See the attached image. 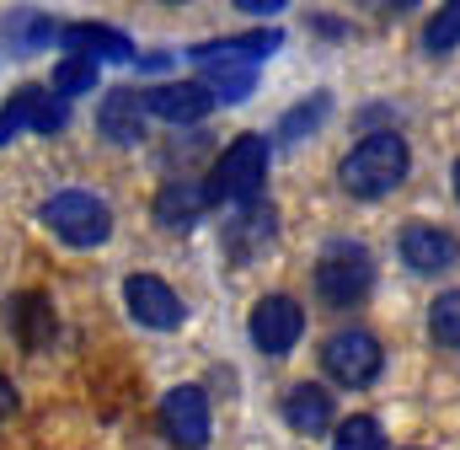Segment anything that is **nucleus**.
<instances>
[{"label":"nucleus","instance_id":"9b49d317","mask_svg":"<svg viewBox=\"0 0 460 450\" xmlns=\"http://www.w3.org/2000/svg\"><path fill=\"white\" fill-rule=\"evenodd\" d=\"M396 247H402V263L412 274H439V268H450L460 257V241L450 230H434V225H407Z\"/></svg>","mask_w":460,"mask_h":450},{"label":"nucleus","instance_id":"393cba45","mask_svg":"<svg viewBox=\"0 0 460 450\" xmlns=\"http://www.w3.org/2000/svg\"><path fill=\"white\" fill-rule=\"evenodd\" d=\"M11 402H16V392H11V386H5V381H0V418H5V413H11Z\"/></svg>","mask_w":460,"mask_h":450},{"label":"nucleus","instance_id":"4be33fe9","mask_svg":"<svg viewBox=\"0 0 460 450\" xmlns=\"http://www.w3.org/2000/svg\"><path fill=\"white\" fill-rule=\"evenodd\" d=\"M456 43H460V0L445 5L439 16H429V27H423V49L429 54H450Z\"/></svg>","mask_w":460,"mask_h":450},{"label":"nucleus","instance_id":"0eeeda50","mask_svg":"<svg viewBox=\"0 0 460 450\" xmlns=\"http://www.w3.org/2000/svg\"><path fill=\"white\" fill-rule=\"evenodd\" d=\"M322 364H327V375L338 386H369L380 375V343L369 333H338V338H327Z\"/></svg>","mask_w":460,"mask_h":450},{"label":"nucleus","instance_id":"f257e3e1","mask_svg":"<svg viewBox=\"0 0 460 450\" xmlns=\"http://www.w3.org/2000/svg\"><path fill=\"white\" fill-rule=\"evenodd\" d=\"M407 166H412L407 140L391 134V129H380V134H369V140H358V145L348 150L338 177H343V188L353 199H380V194H391V188L407 177Z\"/></svg>","mask_w":460,"mask_h":450},{"label":"nucleus","instance_id":"b1692460","mask_svg":"<svg viewBox=\"0 0 460 450\" xmlns=\"http://www.w3.org/2000/svg\"><path fill=\"white\" fill-rule=\"evenodd\" d=\"M327 108H332L327 97H305L295 112H284V123H279V140H284V145H295V140H300L311 123H322V118H327Z\"/></svg>","mask_w":460,"mask_h":450},{"label":"nucleus","instance_id":"6e6552de","mask_svg":"<svg viewBox=\"0 0 460 450\" xmlns=\"http://www.w3.org/2000/svg\"><path fill=\"white\" fill-rule=\"evenodd\" d=\"M305 333V317H300V306L289 301V295H268L257 311H252V343L262 348V354H289L295 343Z\"/></svg>","mask_w":460,"mask_h":450},{"label":"nucleus","instance_id":"f03ea898","mask_svg":"<svg viewBox=\"0 0 460 450\" xmlns=\"http://www.w3.org/2000/svg\"><path fill=\"white\" fill-rule=\"evenodd\" d=\"M262 177H268V140L262 134H241L226 156L215 161L209 204H252L262 194Z\"/></svg>","mask_w":460,"mask_h":450},{"label":"nucleus","instance_id":"7ed1b4c3","mask_svg":"<svg viewBox=\"0 0 460 450\" xmlns=\"http://www.w3.org/2000/svg\"><path fill=\"white\" fill-rule=\"evenodd\" d=\"M43 225H49L59 241H70V247H97V241H108L113 215H108L102 199L70 188V194H54V199L43 204Z\"/></svg>","mask_w":460,"mask_h":450},{"label":"nucleus","instance_id":"ddd939ff","mask_svg":"<svg viewBox=\"0 0 460 450\" xmlns=\"http://www.w3.org/2000/svg\"><path fill=\"white\" fill-rule=\"evenodd\" d=\"M97 129H102L113 145H134V140L145 134V97L128 92V86L108 92V97H102V112H97Z\"/></svg>","mask_w":460,"mask_h":450},{"label":"nucleus","instance_id":"6ab92c4d","mask_svg":"<svg viewBox=\"0 0 460 450\" xmlns=\"http://www.w3.org/2000/svg\"><path fill=\"white\" fill-rule=\"evenodd\" d=\"M0 27H5V38L16 43V54H32V49H43V43L59 38V27H54L49 16H38V11H16V16H5Z\"/></svg>","mask_w":460,"mask_h":450},{"label":"nucleus","instance_id":"5701e85b","mask_svg":"<svg viewBox=\"0 0 460 450\" xmlns=\"http://www.w3.org/2000/svg\"><path fill=\"white\" fill-rule=\"evenodd\" d=\"M332 450H385V429H380L375 418H343Z\"/></svg>","mask_w":460,"mask_h":450},{"label":"nucleus","instance_id":"4468645a","mask_svg":"<svg viewBox=\"0 0 460 450\" xmlns=\"http://www.w3.org/2000/svg\"><path fill=\"white\" fill-rule=\"evenodd\" d=\"M284 418H289V429H300V435H322V429L338 418L332 392H322V386H295V392L284 397Z\"/></svg>","mask_w":460,"mask_h":450},{"label":"nucleus","instance_id":"423d86ee","mask_svg":"<svg viewBox=\"0 0 460 450\" xmlns=\"http://www.w3.org/2000/svg\"><path fill=\"white\" fill-rule=\"evenodd\" d=\"M161 429L172 435V446L204 450L209 446V397L199 386H172L161 402Z\"/></svg>","mask_w":460,"mask_h":450},{"label":"nucleus","instance_id":"a211bd4d","mask_svg":"<svg viewBox=\"0 0 460 450\" xmlns=\"http://www.w3.org/2000/svg\"><path fill=\"white\" fill-rule=\"evenodd\" d=\"M199 70H204L199 81L215 92V103H220V97H226V103H246V97H252V86H257V70H252V65H235V59L199 65Z\"/></svg>","mask_w":460,"mask_h":450},{"label":"nucleus","instance_id":"1a4fd4ad","mask_svg":"<svg viewBox=\"0 0 460 450\" xmlns=\"http://www.w3.org/2000/svg\"><path fill=\"white\" fill-rule=\"evenodd\" d=\"M123 301H128L134 322H145V328L172 333V328L182 322V301H177V295H172V284H161L155 274H134V279L123 284Z\"/></svg>","mask_w":460,"mask_h":450},{"label":"nucleus","instance_id":"20e7f679","mask_svg":"<svg viewBox=\"0 0 460 450\" xmlns=\"http://www.w3.org/2000/svg\"><path fill=\"white\" fill-rule=\"evenodd\" d=\"M375 268H369V252L364 247H332L322 263H316V301L343 311V306H358V295L369 290Z\"/></svg>","mask_w":460,"mask_h":450},{"label":"nucleus","instance_id":"f3484780","mask_svg":"<svg viewBox=\"0 0 460 450\" xmlns=\"http://www.w3.org/2000/svg\"><path fill=\"white\" fill-rule=\"evenodd\" d=\"M11 328H16V338H22L27 348H49V338H54V311H49V301H43V295L11 301Z\"/></svg>","mask_w":460,"mask_h":450},{"label":"nucleus","instance_id":"f8f14e48","mask_svg":"<svg viewBox=\"0 0 460 450\" xmlns=\"http://www.w3.org/2000/svg\"><path fill=\"white\" fill-rule=\"evenodd\" d=\"M204 210H209V188H199V183H188V177H172V183L161 188V199H155V220L166 225V230L199 225Z\"/></svg>","mask_w":460,"mask_h":450},{"label":"nucleus","instance_id":"dca6fc26","mask_svg":"<svg viewBox=\"0 0 460 450\" xmlns=\"http://www.w3.org/2000/svg\"><path fill=\"white\" fill-rule=\"evenodd\" d=\"M273 210L268 204H252L241 220H230V230H226V247H230V257L235 263H246V257H257L262 252V241H273Z\"/></svg>","mask_w":460,"mask_h":450},{"label":"nucleus","instance_id":"39448f33","mask_svg":"<svg viewBox=\"0 0 460 450\" xmlns=\"http://www.w3.org/2000/svg\"><path fill=\"white\" fill-rule=\"evenodd\" d=\"M65 118H70L65 97H54V92H43V86H22V92L0 108V145L16 140L22 129H32V134H59Z\"/></svg>","mask_w":460,"mask_h":450},{"label":"nucleus","instance_id":"9d476101","mask_svg":"<svg viewBox=\"0 0 460 450\" xmlns=\"http://www.w3.org/2000/svg\"><path fill=\"white\" fill-rule=\"evenodd\" d=\"M145 108L166 123H199L204 112L215 108V92L204 81H166V86H150L145 92Z\"/></svg>","mask_w":460,"mask_h":450},{"label":"nucleus","instance_id":"aec40b11","mask_svg":"<svg viewBox=\"0 0 460 450\" xmlns=\"http://www.w3.org/2000/svg\"><path fill=\"white\" fill-rule=\"evenodd\" d=\"M92 86H97V65H92V59L70 54V59L54 65V97H81V92H92Z\"/></svg>","mask_w":460,"mask_h":450},{"label":"nucleus","instance_id":"412c9836","mask_svg":"<svg viewBox=\"0 0 460 450\" xmlns=\"http://www.w3.org/2000/svg\"><path fill=\"white\" fill-rule=\"evenodd\" d=\"M429 333L439 338L445 348H460V290H445L429 311Z\"/></svg>","mask_w":460,"mask_h":450},{"label":"nucleus","instance_id":"a878e982","mask_svg":"<svg viewBox=\"0 0 460 450\" xmlns=\"http://www.w3.org/2000/svg\"><path fill=\"white\" fill-rule=\"evenodd\" d=\"M456 194H460V161H456Z\"/></svg>","mask_w":460,"mask_h":450},{"label":"nucleus","instance_id":"2eb2a0df","mask_svg":"<svg viewBox=\"0 0 460 450\" xmlns=\"http://www.w3.org/2000/svg\"><path fill=\"white\" fill-rule=\"evenodd\" d=\"M81 59H134V49H128V38L118 32V27H97V22H75V27H65L59 32Z\"/></svg>","mask_w":460,"mask_h":450}]
</instances>
